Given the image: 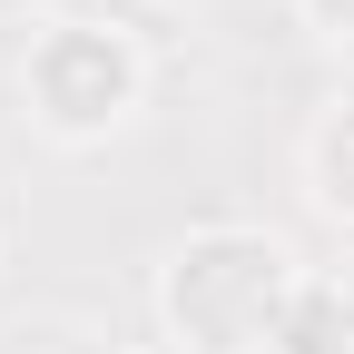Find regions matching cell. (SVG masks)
I'll use <instances>...</instances> for the list:
<instances>
[{
  "label": "cell",
  "mask_w": 354,
  "mask_h": 354,
  "mask_svg": "<svg viewBox=\"0 0 354 354\" xmlns=\"http://www.w3.org/2000/svg\"><path fill=\"white\" fill-rule=\"evenodd\" d=\"M0 236H10V227H0Z\"/></svg>",
  "instance_id": "ba28073f"
},
{
  "label": "cell",
  "mask_w": 354,
  "mask_h": 354,
  "mask_svg": "<svg viewBox=\"0 0 354 354\" xmlns=\"http://www.w3.org/2000/svg\"><path fill=\"white\" fill-rule=\"evenodd\" d=\"M295 187H305V207H315L325 227L354 236V88L325 99L315 118L295 128Z\"/></svg>",
  "instance_id": "3957f363"
},
{
  "label": "cell",
  "mask_w": 354,
  "mask_h": 354,
  "mask_svg": "<svg viewBox=\"0 0 354 354\" xmlns=\"http://www.w3.org/2000/svg\"><path fill=\"white\" fill-rule=\"evenodd\" d=\"M305 286V256L256 227V216H207L187 227L158 276H148V315L167 354H276V325Z\"/></svg>",
  "instance_id": "6da1fadb"
},
{
  "label": "cell",
  "mask_w": 354,
  "mask_h": 354,
  "mask_svg": "<svg viewBox=\"0 0 354 354\" xmlns=\"http://www.w3.org/2000/svg\"><path fill=\"white\" fill-rule=\"evenodd\" d=\"M118 354H167V344H118Z\"/></svg>",
  "instance_id": "52a82bcc"
},
{
  "label": "cell",
  "mask_w": 354,
  "mask_h": 354,
  "mask_svg": "<svg viewBox=\"0 0 354 354\" xmlns=\"http://www.w3.org/2000/svg\"><path fill=\"white\" fill-rule=\"evenodd\" d=\"M50 20V0H0V30H39Z\"/></svg>",
  "instance_id": "8992f818"
},
{
  "label": "cell",
  "mask_w": 354,
  "mask_h": 354,
  "mask_svg": "<svg viewBox=\"0 0 354 354\" xmlns=\"http://www.w3.org/2000/svg\"><path fill=\"white\" fill-rule=\"evenodd\" d=\"M276 354H354V276H325L305 266V286L276 325Z\"/></svg>",
  "instance_id": "277c9868"
},
{
  "label": "cell",
  "mask_w": 354,
  "mask_h": 354,
  "mask_svg": "<svg viewBox=\"0 0 354 354\" xmlns=\"http://www.w3.org/2000/svg\"><path fill=\"white\" fill-rule=\"evenodd\" d=\"M148 88L158 59L118 10H50L20 39V109L50 148H109L118 128L148 118Z\"/></svg>",
  "instance_id": "7a4b0ae2"
},
{
  "label": "cell",
  "mask_w": 354,
  "mask_h": 354,
  "mask_svg": "<svg viewBox=\"0 0 354 354\" xmlns=\"http://www.w3.org/2000/svg\"><path fill=\"white\" fill-rule=\"evenodd\" d=\"M286 10L315 30V39H335V50H354V0H286Z\"/></svg>",
  "instance_id": "5b68a950"
}]
</instances>
